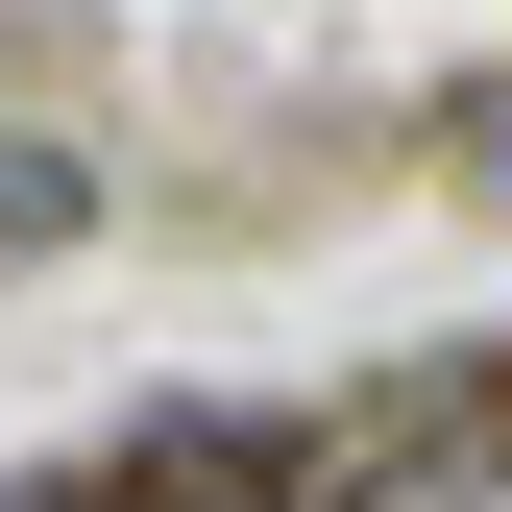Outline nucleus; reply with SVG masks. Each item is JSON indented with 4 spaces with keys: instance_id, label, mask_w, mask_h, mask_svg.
<instances>
[{
    "instance_id": "f257e3e1",
    "label": "nucleus",
    "mask_w": 512,
    "mask_h": 512,
    "mask_svg": "<svg viewBox=\"0 0 512 512\" xmlns=\"http://www.w3.org/2000/svg\"><path fill=\"white\" fill-rule=\"evenodd\" d=\"M342 512H512V415H464V439H391Z\"/></svg>"
},
{
    "instance_id": "f03ea898",
    "label": "nucleus",
    "mask_w": 512,
    "mask_h": 512,
    "mask_svg": "<svg viewBox=\"0 0 512 512\" xmlns=\"http://www.w3.org/2000/svg\"><path fill=\"white\" fill-rule=\"evenodd\" d=\"M74 220H98V171H74V147H0V244H74Z\"/></svg>"
},
{
    "instance_id": "7ed1b4c3",
    "label": "nucleus",
    "mask_w": 512,
    "mask_h": 512,
    "mask_svg": "<svg viewBox=\"0 0 512 512\" xmlns=\"http://www.w3.org/2000/svg\"><path fill=\"white\" fill-rule=\"evenodd\" d=\"M488 196H512V98H488Z\"/></svg>"
},
{
    "instance_id": "20e7f679",
    "label": "nucleus",
    "mask_w": 512,
    "mask_h": 512,
    "mask_svg": "<svg viewBox=\"0 0 512 512\" xmlns=\"http://www.w3.org/2000/svg\"><path fill=\"white\" fill-rule=\"evenodd\" d=\"M0 512H49V488H0Z\"/></svg>"
}]
</instances>
